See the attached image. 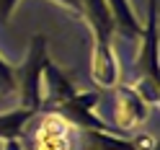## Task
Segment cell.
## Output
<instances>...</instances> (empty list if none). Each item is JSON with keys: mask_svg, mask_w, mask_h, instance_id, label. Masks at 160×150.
I'll list each match as a JSON object with an SVG mask.
<instances>
[{"mask_svg": "<svg viewBox=\"0 0 160 150\" xmlns=\"http://www.w3.org/2000/svg\"><path fill=\"white\" fill-rule=\"evenodd\" d=\"M34 109H11V111L0 114V142H11V140H21L26 124L34 119Z\"/></svg>", "mask_w": 160, "mask_h": 150, "instance_id": "cell-7", "label": "cell"}, {"mask_svg": "<svg viewBox=\"0 0 160 150\" xmlns=\"http://www.w3.org/2000/svg\"><path fill=\"white\" fill-rule=\"evenodd\" d=\"M18 0H0V23H8L11 21V13L16 8ZM57 5H62L65 11H70L72 16H80V8H83V0H54Z\"/></svg>", "mask_w": 160, "mask_h": 150, "instance_id": "cell-8", "label": "cell"}, {"mask_svg": "<svg viewBox=\"0 0 160 150\" xmlns=\"http://www.w3.org/2000/svg\"><path fill=\"white\" fill-rule=\"evenodd\" d=\"M150 114V104L134 85L114 88V124L119 132H129L137 124H142Z\"/></svg>", "mask_w": 160, "mask_h": 150, "instance_id": "cell-5", "label": "cell"}, {"mask_svg": "<svg viewBox=\"0 0 160 150\" xmlns=\"http://www.w3.org/2000/svg\"><path fill=\"white\" fill-rule=\"evenodd\" d=\"M18 142L23 150H72L75 127L54 111H36Z\"/></svg>", "mask_w": 160, "mask_h": 150, "instance_id": "cell-3", "label": "cell"}, {"mask_svg": "<svg viewBox=\"0 0 160 150\" xmlns=\"http://www.w3.org/2000/svg\"><path fill=\"white\" fill-rule=\"evenodd\" d=\"M106 5H108V13L114 18V31H119L127 39H139L142 23L137 21L129 0H106Z\"/></svg>", "mask_w": 160, "mask_h": 150, "instance_id": "cell-6", "label": "cell"}, {"mask_svg": "<svg viewBox=\"0 0 160 150\" xmlns=\"http://www.w3.org/2000/svg\"><path fill=\"white\" fill-rule=\"evenodd\" d=\"M0 150H23V147H21L18 140H11V142H3V145H0Z\"/></svg>", "mask_w": 160, "mask_h": 150, "instance_id": "cell-10", "label": "cell"}, {"mask_svg": "<svg viewBox=\"0 0 160 150\" xmlns=\"http://www.w3.org/2000/svg\"><path fill=\"white\" fill-rule=\"evenodd\" d=\"M47 62H49L47 36L36 34V36H31L26 59L18 67H13V83H16V91H18V98H21L23 109L39 111V104H42V73H44Z\"/></svg>", "mask_w": 160, "mask_h": 150, "instance_id": "cell-4", "label": "cell"}, {"mask_svg": "<svg viewBox=\"0 0 160 150\" xmlns=\"http://www.w3.org/2000/svg\"><path fill=\"white\" fill-rule=\"evenodd\" d=\"M0 145H3V142H0Z\"/></svg>", "mask_w": 160, "mask_h": 150, "instance_id": "cell-11", "label": "cell"}, {"mask_svg": "<svg viewBox=\"0 0 160 150\" xmlns=\"http://www.w3.org/2000/svg\"><path fill=\"white\" fill-rule=\"evenodd\" d=\"M80 18L88 23L93 34V62H91V75L93 83L98 85H114L119 67L111 52V36H114V18L108 13L106 0H83Z\"/></svg>", "mask_w": 160, "mask_h": 150, "instance_id": "cell-1", "label": "cell"}, {"mask_svg": "<svg viewBox=\"0 0 160 150\" xmlns=\"http://www.w3.org/2000/svg\"><path fill=\"white\" fill-rule=\"evenodd\" d=\"M16 91V83H13V65L5 62L0 57V96H8Z\"/></svg>", "mask_w": 160, "mask_h": 150, "instance_id": "cell-9", "label": "cell"}, {"mask_svg": "<svg viewBox=\"0 0 160 150\" xmlns=\"http://www.w3.org/2000/svg\"><path fill=\"white\" fill-rule=\"evenodd\" d=\"M139 39H142V47H139L137 54V75L139 80L134 83V88L142 98L155 106L158 96H160V78H158V0H147V21L139 31Z\"/></svg>", "mask_w": 160, "mask_h": 150, "instance_id": "cell-2", "label": "cell"}]
</instances>
